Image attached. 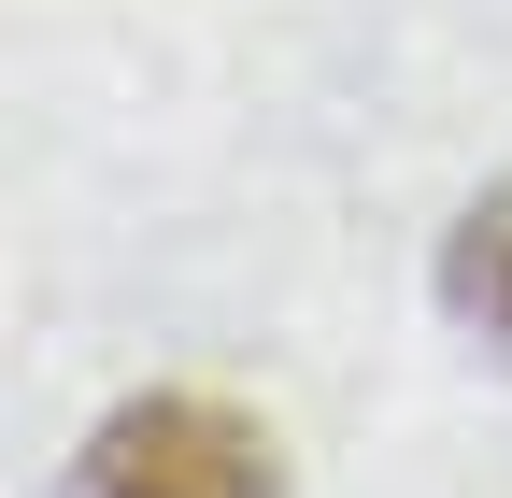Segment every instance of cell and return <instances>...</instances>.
<instances>
[{"mask_svg":"<svg viewBox=\"0 0 512 498\" xmlns=\"http://www.w3.org/2000/svg\"><path fill=\"white\" fill-rule=\"evenodd\" d=\"M57 498H285V442L214 385H157V399H114Z\"/></svg>","mask_w":512,"mask_h":498,"instance_id":"obj_1","label":"cell"},{"mask_svg":"<svg viewBox=\"0 0 512 498\" xmlns=\"http://www.w3.org/2000/svg\"><path fill=\"white\" fill-rule=\"evenodd\" d=\"M441 314L512 370V185H484V200L441 228Z\"/></svg>","mask_w":512,"mask_h":498,"instance_id":"obj_2","label":"cell"}]
</instances>
